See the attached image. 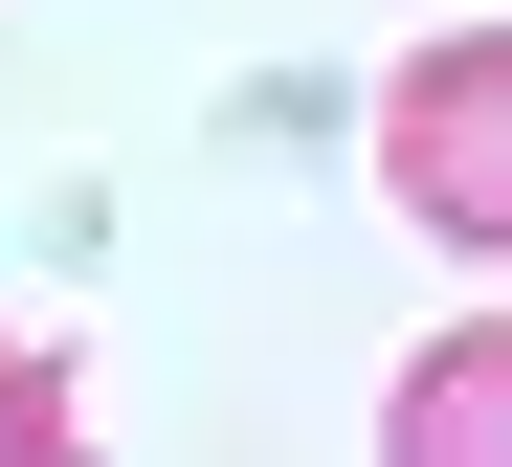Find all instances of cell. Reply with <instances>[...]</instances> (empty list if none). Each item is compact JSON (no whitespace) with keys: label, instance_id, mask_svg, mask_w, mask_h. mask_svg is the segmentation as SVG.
I'll return each mask as SVG.
<instances>
[{"label":"cell","instance_id":"2","mask_svg":"<svg viewBox=\"0 0 512 467\" xmlns=\"http://www.w3.org/2000/svg\"><path fill=\"white\" fill-rule=\"evenodd\" d=\"M379 467H512V312H446L379 379Z\"/></svg>","mask_w":512,"mask_h":467},{"label":"cell","instance_id":"3","mask_svg":"<svg viewBox=\"0 0 512 467\" xmlns=\"http://www.w3.org/2000/svg\"><path fill=\"white\" fill-rule=\"evenodd\" d=\"M0 467H90V401H67L45 334H0Z\"/></svg>","mask_w":512,"mask_h":467},{"label":"cell","instance_id":"1","mask_svg":"<svg viewBox=\"0 0 512 467\" xmlns=\"http://www.w3.org/2000/svg\"><path fill=\"white\" fill-rule=\"evenodd\" d=\"M379 201H401L423 245L512 267V23H446V45L379 67Z\"/></svg>","mask_w":512,"mask_h":467}]
</instances>
